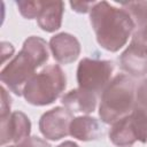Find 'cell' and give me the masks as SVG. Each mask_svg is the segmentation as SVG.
Returning <instances> with one entry per match:
<instances>
[{
  "instance_id": "4fadbf2b",
  "label": "cell",
  "mask_w": 147,
  "mask_h": 147,
  "mask_svg": "<svg viewBox=\"0 0 147 147\" xmlns=\"http://www.w3.org/2000/svg\"><path fill=\"white\" fill-rule=\"evenodd\" d=\"M109 140L117 147H130L138 141L130 114L111 124L109 130Z\"/></svg>"
},
{
  "instance_id": "8fae6325",
  "label": "cell",
  "mask_w": 147,
  "mask_h": 147,
  "mask_svg": "<svg viewBox=\"0 0 147 147\" xmlns=\"http://www.w3.org/2000/svg\"><path fill=\"white\" fill-rule=\"evenodd\" d=\"M69 134L80 141H92L103 136V129L96 118L83 115L74 117L70 123Z\"/></svg>"
},
{
  "instance_id": "5b68a950",
  "label": "cell",
  "mask_w": 147,
  "mask_h": 147,
  "mask_svg": "<svg viewBox=\"0 0 147 147\" xmlns=\"http://www.w3.org/2000/svg\"><path fill=\"white\" fill-rule=\"evenodd\" d=\"M114 63L109 60H98L84 57L77 67L78 87L91 91L95 94L101 93L113 79Z\"/></svg>"
},
{
  "instance_id": "7c38bea8",
  "label": "cell",
  "mask_w": 147,
  "mask_h": 147,
  "mask_svg": "<svg viewBox=\"0 0 147 147\" xmlns=\"http://www.w3.org/2000/svg\"><path fill=\"white\" fill-rule=\"evenodd\" d=\"M64 3L62 1H44L37 23L42 31L54 32L62 25Z\"/></svg>"
},
{
  "instance_id": "9c48e42d",
  "label": "cell",
  "mask_w": 147,
  "mask_h": 147,
  "mask_svg": "<svg viewBox=\"0 0 147 147\" xmlns=\"http://www.w3.org/2000/svg\"><path fill=\"white\" fill-rule=\"evenodd\" d=\"M48 45L54 60L61 64L75 62L82 51L79 40L74 34L67 32H61L53 36Z\"/></svg>"
},
{
  "instance_id": "603a6c76",
  "label": "cell",
  "mask_w": 147,
  "mask_h": 147,
  "mask_svg": "<svg viewBox=\"0 0 147 147\" xmlns=\"http://www.w3.org/2000/svg\"><path fill=\"white\" fill-rule=\"evenodd\" d=\"M8 147H15V145H11V146H8Z\"/></svg>"
},
{
  "instance_id": "277c9868",
  "label": "cell",
  "mask_w": 147,
  "mask_h": 147,
  "mask_svg": "<svg viewBox=\"0 0 147 147\" xmlns=\"http://www.w3.org/2000/svg\"><path fill=\"white\" fill-rule=\"evenodd\" d=\"M39 67H41V64L22 47L18 54L2 68L0 72L1 83L14 94L21 96L23 95L25 85L36 75V69Z\"/></svg>"
},
{
  "instance_id": "7a4b0ae2",
  "label": "cell",
  "mask_w": 147,
  "mask_h": 147,
  "mask_svg": "<svg viewBox=\"0 0 147 147\" xmlns=\"http://www.w3.org/2000/svg\"><path fill=\"white\" fill-rule=\"evenodd\" d=\"M136 107V84L125 74L115 76L101 92L99 117L105 124H114Z\"/></svg>"
},
{
  "instance_id": "e0dca14e",
  "label": "cell",
  "mask_w": 147,
  "mask_h": 147,
  "mask_svg": "<svg viewBox=\"0 0 147 147\" xmlns=\"http://www.w3.org/2000/svg\"><path fill=\"white\" fill-rule=\"evenodd\" d=\"M136 106L147 110V78L142 79L136 87Z\"/></svg>"
},
{
  "instance_id": "8992f818",
  "label": "cell",
  "mask_w": 147,
  "mask_h": 147,
  "mask_svg": "<svg viewBox=\"0 0 147 147\" xmlns=\"http://www.w3.org/2000/svg\"><path fill=\"white\" fill-rule=\"evenodd\" d=\"M119 63L129 76L147 75V24L133 32L130 45L119 56Z\"/></svg>"
},
{
  "instance_id": "5bb4252c",
  "label": "cell",
  "mask_w": 147,
  "mask_h": 147,
  "mask_svg": "<svg viewBox=\"0 0 147 147\" xmlns=\"http://www.w3.org/2000/svg\"><path fill=\"white\" fill-rule=\"evenodd\" d=\"M119 6L130 15L137 29L147 24V1L119 2Z\"/></svg>"
},
{
  "instance_id": "2e32d148",
  "label": "cell",
  "mask_w": 147,
  "mask_h": 147,
  "mask_svg": "<svg viewBox=\"0 0 147 147\" xmlns=\"http://www.w3.org/2000/svg\"><path fill=\"white\" fill-rule=\"evenodd\" d=\"M44 1H24V0H18L16 1V6L17 9L20 11V14L26 18V20H33L39 16L40 10L42 8Z\"/></svg>"
},
{
  "instance_id": "d6986e66",
  "label": "cell",
  "mask_w": 147,
  "mask_h": 147,
  "mask_svg": "<svg viewBox=\"0 0 147 147\" xmlns=\"http://www.w3.org/2000/svg\"><path fill=\"white\" fill-rule=\"evenodd\" d=\"M10 107H11L10 95L7 92V88L2 85L1 86V110H0V117L10 114Z\"/></svg>"
},
{
  "instance_id": "ba28073f",
  "label": "cell",
  "mask_w": 147,
  "mask_h": 147,
  "mask_svg": "<svg viewBox=\"0 0 147 147\" xmlns=\"http://www.w3.org/2000/svg\"><path fill=\"white\" fill-rule=\"evenodd\" d=\"M0 122V144L2 147L9 142L17 145L30 137L31 122L24 113L20 110L13 111L6 116H1Z\"/></svg>"
},
{
  "instance_id": "52a82bcc",
  "label": "cell",
  "mask_w": 147,
  "mask_h": 147,
  "mask_svg": "<svg viewBox=\"0 0 147 147\" xmlns=\"http://www.w3.org/2000/svg\"><path fill=\"white\" fill-rule=\"evenodd\" d=\"M72 119V113L67 108L55 107L41 115L39 119V131L48 140H60L69 134Z\"/></svg>"
},
{
  "instance_id": "ac0fdd59",
  "label": "cell",
  "mask_w": 147,
  "mask_h": 147,
  "mask_svg": "<svg viewBox=\"0 0 147 147\" xmlns=\"http://www.w3.org/2000/svg\"><path fill=\"white\" fill-rule=\"evenodd\" d=\"M15 147H51V145L46 140L32 136V137H28L20 144L15 145Z\"/></svg>"
},
{
  "instance_id": "ffe728a7",
  "label": "cell",
  "mask_w": 147,
  "mask_h": 147,
  "mask_svg": "<svg viewBox=\"0 0 147 147\" xmlns=\"http://www.w3.org/2000/svg\"><path fill=\"white\" fill-rule=\"evenodd\" d=\"M94 3H95V1H87V2L77 1V2H70V6H71L72 10L76 13L86 14V13H90V10L94 6Z\"/></svg>"
},
{
  "instance_id": "9a60e30c",
  "label": "cell",
  "mask_w": 147,
  "mask_h": 147,
  "mask_svg": "<svg viewBox=\"0 0 147 147\" xmlns=\"http://www.w3.org/2000/svg\"><path fill=\"white\" fill-rule=\"evenodd\" d=\"M130 117H131L138 141L142 144L147 142V110L136 106L133 110L130 113Z\"/></svg>"
},
{
  "instance_id": "6da1fadb",
  "label": "cell",
  "mask_w": 147,
  "mask_h": 147,
  "mask_svg": "<svg viewBox=\"0 0 147 147\" xmlns=\"http://www.w3.org/2000/svg\"><path fill=\"white\" fill-rule=\"evenodd\" d=\"M90 22L98 44L108 52H117L133 34L136 25L130 15L121 7L107 1L95 2L90 10Z\"/></svg>"
},
{
  "instance_id": "3957f363",
  "label": "cell",
  "mask_w": 147,
  "mask_h": 147,
  "mask_svg": "<svg viewBox=\"0 0 147 147\" xmlns=\"http://www.w3.org/2000/svg\"><path fill=\"white\" fill-rule=\"evenodd\" d=\"M67 77L62 68L51 64L36 74L25 85L23 96L32 106H47L53 103L64 92Z\"/></svg>"
},
{
  "instance_id": "44dd1931",
  "label": "cell",
  "mask_w": 147,
  "mask_h": 147,
  "mask_svg": "<svg viewBox=\"0 0 147 147\" xmlns=\"http://www.w3.org/2000/svg\"><path fill=\"white\" fill-rule=\"evenodd\" d=\"M14 51H15L14 46L10 42H7V41L1 42V61H2V63L8 57H11V55L14 54Z\"/></svg>"
},
{
  "instance_id": "7402d4cb",
  "label": "cell",
  "mask_w": 147,
  "mask_h": 147,
  "mask_svg": "<svg viewBox=\"0 0 147 147\" xmlns=\"http://www.w3.org/2000/svg\"><path fill=\"white\" fill-rule=\"evenodd\" d=\"M56 147H79V145H78V144H76L75 141L67 140V141L61 142V144H60V145H57Z\"/></svg>"
},
{
  "instance_id": "30bf717a",
  "label": "cell",
  "mask_w": 147,
  "mask_h": 147,
  "mask_svg": "<svg viewBox=\"0 0 147 147\" xmlns=\"http://www.w3.org/2000/svg\"><path fill=\"white\" fill-rule=\"evenodd\" d=\"M61 103L71 113L88 115L95 110L98 99L95 93L78 87L65 93L61 98Z\"/></svg>"
}]
</instances>
